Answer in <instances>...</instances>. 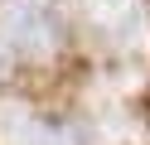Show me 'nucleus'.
<instances>
[{
	"instance_id": "1",
	"label": "nucleus",
	"mask_w": 150,
	"mask_h": 145,
	"mask_svg": "<svg viewBox=\"0 0 150 145\" xmlns=\"http://www.w3.org/2000/svg\"><path fill=\"white\" fill-rule=\"evenodd\" d=\"M82 24L111 53H126V48L145 44V10H140V0H82Z\"/></svg>"
},
{
	"instance_id": "2",
	"label": "nucleus",
	"mask_w": 150,
	"mask_h": 145,
	"mask_svg": "<svg viewBox=\"0 0 150 145\" xmlns=\"http://www.w3.org/2000/svg\"><path fill=\"white\" fill-rule=\"evenodd\" d=\"M0 145H73L68 131L53 121H44L29 106H0Z\"/></svg>"
}]
</instances>
